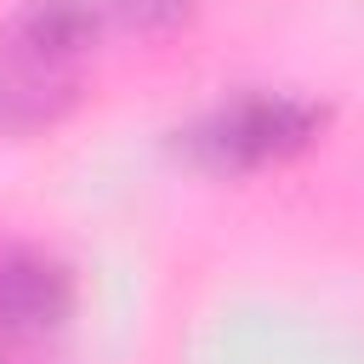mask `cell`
I'll list each match as a JSON object with an SVG mask.
<instances>
[{"label":"cell","instance_id":"obj_3","mask_svg":"<svg viewBox=\"0 0 364 364\" xmlns=\"http://www.w3.org/2000/svg\"><path fill=\"white\" fill-rule=\"evenodd\" d=\"M74 97H80V63H57L0 40V136H28L63 119Z\"/></svg>","mask_w":364,"mask_h":364},{"label":"cell","instance_id":"obj_4","mask_svg":"<svg viewBox=\"0 0 364 364\" xmlns=\"http://www.w3.org/2000/svg\"><path fill=\"white\" fill-rule=\"evenodd\" d=\"M102 28H131V34H154L176 17L193 11V0H91Z\"/></svg>","mask_w":364,"mask_h":364},{"label":"cell","instance_id":"obj_2","mask_svg":"<svg viewBox=\"0 0 364 364\" xmlns=\"http://www.w3.org/2000/svg\"><path fill=\"white\" fill-rule=\"evenodd\" d=\"M68 313H74V273L34 245H0V336L34 341L63 330Z\"/></svg>","mask_w":364,"mask_h":364},{"label":"cell","instance_id":"obj_1","mask_svg":"<svg viewBox=\"0 0 364 364\" xmlns=\"http://www.w3.org/2000/svg\"><path fill=\"white\" fill-rule=\"evenodd\" d=\"M318 131H324V108L262 91V97H239L216 108L210 119H199L188 131V154L210 171H256V165L301 154Z\"/></svg>","mask_w":364,"mask_h":364}]
</instances>
